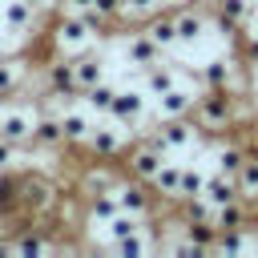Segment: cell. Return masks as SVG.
<instances>
[{
  "label": "cell",
  "mask_w": 258,
  "mask_h": 258,
  "mask_svg": "<svg viewBox=\"0 0 258 258\" xmlns=\"http://www.w3.org/2000/svg\"><path fill=\"white\" fill-rule=\"evenodd\" d=\"M89 129H93V121H89V113H81V109H60V133H64V145H85L89 141Z\"/></svg>",
  "instance_id": "obj_20"
},
{
  "label": "cell",
  "mask_w": 258,
  "mask_h": 258,
  "mask_svg": "<svg viewBox=\"0 0 258 258\" xmlns=\"http://www.w3.org/2000/svg\"><path fill=\"white\" fill-rule=\"evenodd\" d=\"M93 8H97L109 24H117V20H121V12H125V0H93Z\"/></svg>",
  "instance_id": "obj_31"
},
{
  "label": "cell",
  "mask_w": 258,
  "mask_h": 258,
  "mask_svg": "<svg viewBox=\"0 0 258 258\" xmlns=\"http://www.w3.org/2000/svg\"><path fill=\"white\" fill-rule=\"evenodd\" d=\"M121 181V173L113 169V165H105V161H97V165H89L85 173H81V198H89V194H109L113 185Z\"/></svg>",
  "instance_id": "obj_18"
},
{
  "label": "cell",
  "mask_w": 258,
  "mask_h": 258,
  "mask_svg": "<svg viewBox=\"0 0 258 258\" xmlns=\"http://www.w3.org/2000/svg\"><path fill=\"white\" fill-rule=\"evenodd\" d=\"M52 4H56V0H32V8H36V12H44V8H52Z\"/></svg>",
  "instance_id": "obj_35"
},
{
  "label": "cell",
  "mask_w": 258,
  "mask_h": 258,
  "mask_svg": "<svg viewBox=\"0 0 258 258\" xmlns=\"http://www.w3.org/2000/svg\"><path fill=\"white\" fill-rule=\"evenodd\" d=\"M113 85L109 81H97V85H89V89H81V101H85V109H93V113H105L109 117V105H113Z\"/></svg>",
  "instance_id": "obj_24"
},
{
  "label": "cell",
  "mask_w": 258,
  "mask_h": 258,
  "mask_svg": "<svg viewBox=\"0 0 258 258\" xmlns=\"http://www.w3.org/2000/svg\"><path fill=\"white\" fill-rule=\"evenodd\" d=\"M24 69H28V60H24V56H8V60H0V105H4V101H12V93L20 89Z\"/></svg>",
  "instance_id": "obj_23"
},
{
  "label": "cell",
  "mask_w": 258,
  "mask_h": 258,
  "mask_svg": "<svg viewBox=\"0 0 258 258\" xmlns=\"http://www.w3.org/2000/svg\"><path fill=\"white\" fill-rule=\"evenodd\" d=\"M214 12V24L226 32V36H238V28L250 24V12H254V0H214L210 4Z\"/></svg>",
  "instance_id": "obj_10"
},
{
  "label": "cell",
  "mask_w": 258,
  "mask_h": 258,
  "mask_svg": "<svg viewBox=\"0 0 258 258\" xmlns=\"http://www.w3.org/2000/svg\"><path fill=\"white\" fill-rule=\"evenodd\" d=\"M234 181H238V189H242V198H258V157H242V165H238V173H234Z\"/></svg>",
  "instance_id": "obj_27"
},
{
  "label": "cell",
  "mask_w": 258,
  "mask_h": 258,
  "mask_svg": "<svg viewBox=\"0 0 258 258\" xmlns=\"http://www.w3.org/2000/svg\"><path fill=\"white\" fill-rule=\"evenodd\" d=\"M165 161H169V153L153 149L145 137H141L137 145H129V149H125V173H129V177H137V181H149Z\"/></svg>",
  "instance_id": "obj_7"
},
{
  "label": "cell",
  "mask_w": 258,
  "mask_h": 258,
  "mask_svg": "<svg viewBox=\"0 0 258 258\" xmlns=\"http://www.w3.org/2000/svg\"><path fill=\"white\" fill-rule=\"evenodd\" d=\"M173 24H177V44H198L210 28V16L194 4H177L173 8Z\"/></svg>",
  "instance_id": "obj_11"
},
{
  "label": "cell",
  "mask_w": 258,
  "mask_h": 258,
  "mask_svg": "<svg viewBox=\"0 0 258 258\" xmlns=\"http://www.w3.org/2000/svg\"><path fill=\"white\" fill-rule=\"evenodd\" d=\"M246 230H250V226H242V230H218V238H214V250H210V254H242V250H250Z\"/></svg>",
  "instance_id": "obj_26"
},
{
  "label": "cell",
  "mask_w": 258,
  "mask_h": 258,
  "mask_svg": "<svg viewBox=\"0 0 258 258\" xmlns=\"http://www.w3.org/2000/svg\"><path fill=\"white\" fill-rule=\"evenodd\" d=\"M16 149H20V145H12V141L0 137V169H12V165H16Z\"/></svg>",
  "instance_id": "obj_32"
},
{
  "label": "cell",
  "mask_w": 258,
  "mask_h": 258,
  "mask_svg": "<svg viewBox=\"0 0 258 258\" xmlns=\"http://www.w3.org/2000/svg\"><path fill=\"white\" fill-rule=\"evenodd\" d=\"M202 89H185V85H173V89H165L161 97H153L157 101V121H165V117H189V109H194V97H198Z\"/></svg>",
  "instance_id": "obj_15"
},
{
  "label": "cell",
  "mask_w": 258,
  "mask_h": 258,
  "mask_svg": "<svg viewBox=\"0 0 258 258\" xmlns=\"http://www.w3.org/2000/svg\"><path fill=\"white\" fill-rule=\"evenodd\" d=\"M250 32H258V4H254V12H250V24H246Z\"/></svg>",
  "instance_id": "obj_34"
},
{
  "label": "cell",
  "mask_w": 258,
  "mask_h": 258,
  "mask_svg": "<svg viewBox=\"0 0 258 258\" xmlns=\"http://www.w3.org/2000/svg\"><path fill=\"white\" fill-rule=\"evenodd\" d=\"M44 89L56 105H73L81 97V85H77V73H73V56L56 52L48 64H44Z\"/></svg>",
  "instance_id": "obj_3"
},
{
  "label": "cell",
  "mask_w": 258,
  "mask_h": 258,
  "mask_svg": "<svg viewBox=\"0 0 258 258\" xmlns=\"http://www.w3.org/2000/svg\"><path fill=\"white\" fill-rule=\"evenodd\" d=\"M149 189H153L161 202H177V189H181V165H177V161H165V165L149 177Z\"/></svg>",
  "instance_id": "obj_21"
},
{
  "label": "cell",
  "mask_w": 258,
  "mask_h": 258,
  "mask_svg": "<svg viewBox=\"0 0 258 258\" xmlns=\"http://www.w3.org/2000/svg\"><path fill=\"white\" fill-rule=\"evenodd\" d=\"M52 48L56 52H64V56H77V52H85L89 44H93V28H89V20L81 16V12H60L56 8V16H52Z\"/></svg>",
  "instance_id": "obj_2"
},
{
  "label": "cell",
  "mask_w": 258,
  "mask_h": 258,
  "mask_svg": "<svg viewBox=\"0 0 258 258\" xmlns=\"http://www.w3.org/2000/svg\"><path fill=\"white\" fill-rule=\"evenodd\" d=\"M85 145L93 149V157H125V149H129V129H121L117 121H113V125H93Z\"/></svg>",
  "instance_id": "obj_9"
},
{
  "label": "cell",
  "mask_w": 258,
  "mask_h": 258,
  "mask_svg": "<svg viewBox=\"0 0 258 258\" xmlns=\"http://www.w3.org/2000/svg\"><path fill=\"white\" fill-rule=\"evenodd\" d=\"M177 4H194V0H177Z\"/></svg>",
  "instance_id": "obj_37"
},
{
  "label": "cell",
  "mask_w": 258,
  "mask_h": 258,
  "mask_svg": "<svg viewBox=\"0 0 258 258\" xmlns=\"http://www.w3.org/2000/svg\"><path fill=\"white\" fill-rule=\"evenodd\" d=\"M141 32H145L149 40H157L165 52H169V48H177V24H173V12H161V8H157V12H149V16L141 20Z\"/></svg>",
  "instance_id": "obj_16"
},
{
  "label": "cell",
  "mask_w": 258,
  "mask_h": 258,
  "mask_svg": "<svg viewBox=\"0 0 258 258\" xmlns=\"http://www.w3.org/2000/svg\"><path fill=\"white\" fill-rule=\"evenodd\" d=\"M242 64L258 69V32H242Z\"/></svg>",
  "instance_id": "obj_30"
},
{
  "label": "cell",
  "mask_w": 258,
  "mask_h": 258,
  "mask_svg": "<svg viewBox=\"0 0 258 258\" xmlns=\"http://www.w3.org/2000/svg\"><path fill=\"white\" fill-rule=\"evenodd\" d=\"M145 105H149V93L145 89H117L113 93V105H109V117L133 133V125H141L145 117Z\"/></svg>",
  "instance_id": "obj_5"
},
{
  "label": "cell",
  "mask_w": 258,
  "mask_h": 258,
  "mask_svg": "<svg viewBox=\"0 0 258 258\" xmlns=\"http://www.w3.org/2000/svg\"><path fill=\"white\" fill-rule=\"evenodd\" d=\"M242 141V149L250 153V157H258V125H254V133H246V137H238Z\"/></svg>",
  "instance_id": "obj_33"
},
{
  "label": "cell",
  "mask_w": 258,
  "mask_h": 258,
  "mask_svg": "<svg viewBox=\"0 0 258 258\" xmlns=\"http://www.w3.org/2000/svg\"><path fill=\"white\" fill-rule=\"evenodd\" d=\"M0 60H8V52H4V48H0Z\"/></svg>",
  "instance_id": "obj_36"
},
{
  "label": "cell",
  "mask_w": 258,
  "mask_h": 258,
  "mask_svg": "<svg viewBox=\"0 0 258 258\" xmlns=\"http://www.w3.org/2000/svg\"><path fill=\"white\" fill-rule=\"evenodd\" d=\"M254 202H258V198H254Z\"/></svg>",
  "instance_id": "obj_38"
},
{
  "label": "cell",
  "mask_w": 258,
  "mask_h": 258,
  "mask_svg": "<svg viewBox=\"0 0 258 258\" xmlns=\"http://www.w3.org/2000/svg\"><path fill=\"white\" fill-rule=\"evenodd\" d=\"M32 121H36V109L32 105H8L4 101V109H0V137L12 141V145H28Z\"/></svg>",
  "instance_id": "obj_6"
},
{
  "label": "cell",
  "mask_w": 258,
  "mask_h": 258,
  "mask_svg": "<svg viewBox=\"0 0 258 258\" xmlns=\"http://www.w3.org/2000/svg\"><path fill=\"white\" fill-rule=\"evenodd\" d=\"M173 85H181V69H177V64L157 60V64L141 69V89H145L149 97H161V93H165V89H173Z\"/></svg>",
  "instance_id": "obj_17"
},
{
  "label": "cell",
  "mask_w": 258,
  "mask_h": 258,
  "mask_svg": "<svg viewBox=\"0 0 258 258\" xmlns=\"http://www.w3.org/2000/svg\"><path fill=\"white\" fill-rule=\"evenodd\" d=\"M202 198H206L210 206H226V202H234V198H242V189H238V181H234L230 173H206V185H202Z\"/></svg>",
  "instance_id": "obj_19"
},
{
  "label": "cell",
  "mask_w": 258,
  "mask_h": 258,
  "mask_svg": "<svg viewBox=\"0 0 258 258\" xmlns=\"http://www.w3.org/2000/svg\"><path fill=\"white\" fill-rule=\"evenodd\" d=\"M56 4H60V0H56Z\"/></svg>",
  "instance_id": "obj_39"
},
{
  "label": "cell",
  "mask_w": 258,
  "mask_h": 258,
  "mask_svg": "<svg viewBox=\"0 0 258 258\" xmlns=\"http://www.w3.org/2000/svg\"><path fill=\"white\" fill-rule=\"evenodd\" d=\"M189 117H194V125L206 129V133H226V129H234V125L246 117V109H242V101L234 97V89H202V93L194 97Z\"/></svg>",
  "instance_id": "obj_1"
},
{
  "label": "cell",
  "mask_w": 258,
  "mask_h": 258,
  "mask_svg": "<svg viewBox=\"0 0 258 258\" xmlns=\"http://www.w3.org/2000/svg\"><path fill=\"white\" fill-rule=\"evenodd\" d=\"M117 210H121V206H117L113 189H109V194H89V198H85V218H89V222H109Z\"/></svg>",
  "instance_id": "obj_25"
},
{
  "label": "cell",
  "mask_w": 258,
  "mask_h": 258,
  "mask_svg": "<svg viewBox=\"0 0 258 258\" xmlns=\"http://www.w3.org/2000/svg\"><path fill=\"white\" fill-rule=\"evenodd\" d=\"M238 64H242V56H214V60L202 64L198 85H202V89H234V93H238L242 81H246Z\"/></svg>",
  "instance_id": "obj_4"
},
{
  "label": "cell",
  "mask_w": 258,
  "mask_h": 258,
  "mask_svg": "<svg viewBox=\"0 0 258 258\" xmlns=\"http://www.w3.org/2000/svg\"><path fill=\"white\" fill-rule=\"evenodd\" d=\"M113 198L125 214H137V218H149L153 214V194H149V181H137V177H121L113 185Z\"/></svg>",
  "instance_id": "obj_8"
},
{
  "label": "cell",
  "mask_w": 258,
  "mask_h": 258,
  "mask_svg": "<svg viewBox=\"0 0 258 258\" xmlns=\"http://www.w3.org/2000/svg\"><path fill=\"white\" fill-rule=\"evenodd\" d=\"M161 56H165V48H161L157 40H149L141 28L125 36V60H129L133 69H149V64H157Z\"/></svg>",
  "instance_id": "obj_14"
},
{
  "label": "cell",
  "mask_w": 258,
  "mask_h": 258,
  "mask_svg": "<svg viewBox=\"0 0 258 258\" xmlns=\"http://www.w3.org/2000/svg\"><path fill=\"white\" fill-rule=\"evenodd\" d=\"M73 73H77V85L81 89H89V85H97V81H105V60L97 56V52H77L73 56Z\"/></svg>",
  "instance_id": "obj_22"
},
{
  "label": "cell",
  "mask_w": 258,
  "mask_h": 258,
  "mask_svg": "<svg viewBox=\"0 0 258 258\" xmlns=\"http://www.w3.org/2000/svg\"><path fill=\"white\" fill-rule=\"evenodd\" d=\"M161 8V0H125V12H121V20H145L149 12H157Z\"/></svg>",
  "instance_id": "obj_29"
},
{
  "label": "cell",
  "mask_w": 258,
  "mask_h": 258,
  "mask_svg": "<svg viewBox=\"0 0 258 258\" xmlns=\"http://www.w3.org/2000/svg\"><path fill=\"white\" fill-rule=\"evenodd\" d=\"M36 16L40 12L32 8V0H0V24L16 36H28L36 28Z\"/></svg>",
  "instance_id": "obj_13"
},
{
  "label": "cell",
  "mask_w": 258,
  "mask_h": 258,
  "mask_svg": "<svg viewBox=\"0 0 258 258\" xmlns=\"http://www.w3.org/2000/svg\"><path fill=\"white\" fill-rule=\"evenodd\" d=\"M202 185H206V173L198 165H181V189H177V202L185 198H202Z\"/></svg>",
  "instance_id": "obj_28"
},
{
  "label": "cell",
  "mask_w": 258,
  "mask_h": 258,
  "mask_svg": "<svg viewBox=\"0 0 258 258\" xmlns=\"http://www.w3.org/2000/svg\"><path fill=\"white\" fill-rule=\"evenodd\" d=\"M28 145H36V149H60V145H64L60 113H56V109H36V121H32V137H28Z\"/></svg>",
  "instance_id": "obj_12"
}]
</instances>
